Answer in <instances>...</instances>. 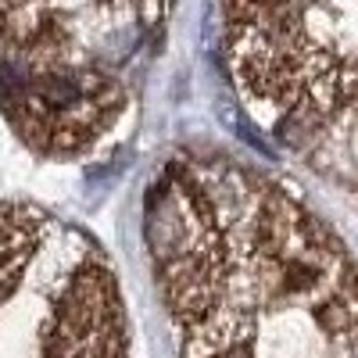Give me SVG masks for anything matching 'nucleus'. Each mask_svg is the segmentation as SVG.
Segmentation results:
<instances>
[{"label":"nucleus","instance_id":"obj_3","mask_svg":"<svg viewBox=\"0 0 358 358\" xmlns=\"http://www.w3.org/2000/svg\"><path fill=\"white\" fill-rule=\"evenodd\" d=\"M358 0H222L251 122L312 172L358 190Z\"/></svg>","mask_w":358,"mask_h":358},{"label":"nucleus","instance_id":"obj_1","mask_svg":"<svg viewBox=\"0 0 358 358\" xmlns=\"http://www.w3.org/2000/svg\"><path fill=\"white\" fill-rule=\"evenodd\" d=\"M143 236L183 358H358V268L280 179L229 155H172Z\"/></svg>","mask_w":358,"mask_h":358},{"label":"nucleus","instance_id":"obj_2","mask_svg":"<svg viewBox=\"0 0 358 358\" xmlns=\"http://www.w3.org/2000/svg\"><path fill=\"white\" fill-rule=\"evenodd\" d=\"M172 0H0V108L40 155L94 147Z\"/></svg>","mask_w":358,"mask_h":358}]
</instances>
